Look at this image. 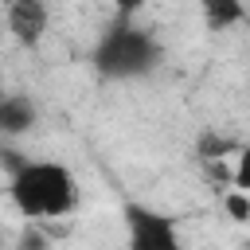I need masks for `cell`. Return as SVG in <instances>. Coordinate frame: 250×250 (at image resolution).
Wrapping results in <instances>:
<instances>
[{"instance_id": "obj_1", "label": "cell", "mask_w": 250, "mask_h": 250, "mask_svg": "<svg viewBox=\"0 0 250 250\" xmlns=\"http://www.w3.org/2000/svg\"><path fill=\"white\" fill-rule=\"evenodd\" d=\"M8 195L27 223L66 219L78 207V176L59 160H23L12 168Z\"/></svg>"}, {"instance_id": "obj_2", "label": "cell", "mask_w": 250, "mask_h": 250, "mask_svg": "<svg viewBox=\"0 0 250 250\" xmlns=\"http://www.w3.org/2000/svg\"><path fill=\"white\" fill-rule=\"evenodd\" d=\"M160 62V43L148 27L137 23H113L98 35L94 51H90V66L98 78L105 82H133L152 74Z\"/></svg>"}, {"instance_id": "obj_3", "label": "cell", "mask_w": 250, "mask_h": 250, "mask_svg": "<svg viewBox=\"0 0 250 250\" xmlns=\"http://www.w3.org/2000/svg\"><path fill=\"white\" fill-rule=\"evenodd\" d=\"M121 223H125V250H184L176 219L148 203H125Z\"/></svg>"}, {"instance_id": "obj_4", "label": "cell", "mask_w": 250, "mask_h": 250, "mask_svg": "<svg viewBox=\"0 0 250 250\" xmlns=\"http://www.w3.org/2000/svg\"><path fill=\"white\" fill-rule=\"evenodd\" d=\"M47 23H51V8L43 0H16L8 4V31L20 47H35L43 35H47Z\"/></svg>"}, {"instance_id": "obj_5", "label": "cell", "mask_w": 250, "mask_h": 250, "mask_svg": "<svg viewBox=\"0 0 250 250\" xmlns=\"http://www.w3.org/2000/svg\"><path fill=\"white\" fill-rule=\"evenodd\" d=\"M39 125V109L27 94H4L0 98V133L4 137H23Z\"/></svg>"}, {"instance_id": "obj_6", "label": "cell", "mask_w": 250, "mask_h": 250, "mask_svg": "<svg viewBox=\"0 0 250 250\" xmlns=\"http://www.w3.org/2000/svg\"><path fill=\"white\" fill-rule=\"evenodd\" d=\"M203 20H207L211 31H227V27H234V23L246 20V8L234 4V0H207L203 4Z\"/></svg>"}, {"instance_id": "obj_7", "label": "cell", "mask_w": 250, "mask_h": 250, "mask_svg": "<svg viewBox=\"0 0 250 250\" xmlns=\"http://www.w3.org/2000/svg\"><path fill=\"white\" fill-rule=\"evenodd\" d=\"M242 145H234V141H227V137H219V133H203L199 137V145H195V152H199V160L203 164H223V156H234Z\"/></svg>"}, {"instance_id": "obj_8", "label": "cell", "mask_w": 250, "mask_h": 250, "mask_svg": "<svg viewBox=\"0 0 250 250\" xmlns=\"http://www.w3.org/2000/svg\"><path fill=\"white\" fill-rule=\"evenodd\" d=\"M230 180H234V191H246V195H250V145H242V148L234 152V172H230Z\"/></svg>"}, {"instance_id": "obj_9", "label": "cell", "mask_w": 250, "mask_h": 250, "mask_svg": "<svg viewBox=\"0 0 250 250\" xmlns=\"http://www.w3.org/2000/svg\"><path fill=\"white\" fill-rule=\"evenodd\" d=\"M223 207L234 223H250V195L246 191H227L223 195Z\"/></svg>"}, {"instance_id": "obj_10", "label": "cell", "mask_w": 250, "mask_h": 250, "mask_svg": "<svg viewBox=\"0 0 250 250\" xmlns=\"http://www.w3.org/2000/svg\"><path fill=\"white\" fill-rule=\"evenodd\" d=\"M16 250H47V242H43V234H39L35 227H27V230L20 234V242H16Z\"/></svg>"}, {"instance_id": "obj_11", "label": "cell", "mask_w": 250, "mask_h": 250, "mask_svg": "<svg viewBox=\"0 0 250 250\" xmlns=\"http://www.w3.org/2000/svg\"><path fill=\"white\" fill-rule=\"evenodd\" d=\"M4 246H8V234H4V230H0V250H4Z\"/></svg>"}, {"instance_id": "obj_12", "label": "cell", "mask_w": 250, "mask_h": 250, "mask_svg": "<svg viewBox=\"0 0 250 250\" xmlns=\"http://www.w3.org/2000/svg\"><path fill=\"white\" fill-rule=\"evenodd\" d=\"M0 98H4V90H0Z\"/></svg>"}]
</instances>
